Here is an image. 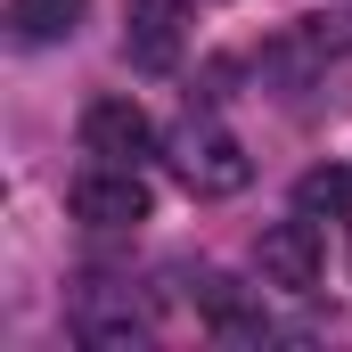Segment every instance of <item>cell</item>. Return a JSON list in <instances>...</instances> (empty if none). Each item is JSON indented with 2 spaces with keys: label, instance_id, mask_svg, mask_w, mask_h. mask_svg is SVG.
Wrapping results in <instances>:
<instances>
[{
  "label": "cell",
  "instance_id": "cell-6",
  "mask_svg": "<svg viewBox=\"0 0 352 352\" xmlns=\"http://www.w3.org/2000/svg\"><path fill=\"white\" fill-rule=\"evenodd\" d=\"M180 287H188V303L205 311L213 336H230V344H263V336H270V311L238 287V278H221V270H188Z\"/></svg>",
  "mask_w": 352,
  "mask_h": 352
},
{
  "label": "cell",
  "instance_id": "cell-2",
  "mask_svg": "<svg viewBox=\"0 0 352 352\" xmlns=\"http://www.w3.org/2000/svg\"><path fill=\"white\" fill-rule=\"evenodd\" d=\"M66 205H74V221H82V230H140L156 197H148L140 164H98V156H90V173H74Z\"/></svg>",
  "mask_w": 352,
  "mask_h": 352
},
{
  "label": "cell",
  "instance_id": "cell-9",
  "mask_svg": "<svg viewBox=\"0 0 352 352\" xmlns=\"http://www.w3.org/2000/svg\"><path fill=\"white\" fill-rule=\"evenodd\" d=\"M295 213H311V221H352V173L344 164H320V173H303L295 180Z\"/></svg>",
  "mask_w": 352,
  "mask_h": 352
},
{
  "label": "cell",
  "instance_id": "cell-1",
  "mask_svg": "<svg viewBox=\"0 0 352 352\" xmlns=\"http://www.w3.org/2000/svg\"><path fill=\"white\" fill-rule=\"evenodd\" d=\"M173 173L188 197H238L246 180H254V156L221 131V123H205V115H188L173 131Z\"/></svg>",
  "mask_w": 352,
  "mask_h": 352
},
{
  "label": "cell",
  "instance_id": "cell-4",
  "mask_svg": "<svg viewBox=\"0 0 352 352\" xmlns=\"http://www.w3.org/2000/svg\"><path fill=\"white\" fill-rule=\"evenodd\" d=\"M82 148L98 164H148L156 156V123L140 98H90L82 107Z\"/></svg>",
  "mask_w": 352,
  "mask_h": 352
},
{
  "label": "cell",
  "instance_id": "cell-5",
  "mask_svg": "<svg viewBox=\"0 0 352 352\" xmlns=\"http://www.w3.org/2000/svg\"><path fill=\"white\" fill-rule=\"evenodd\" d=\"M180 41H188V8L180 0H123V58L140 74H173Z\"/></svg>",
  "mask_w": 352,
  "mask_h": 352
},
{
  "label": "cell",
  "instance_id": "cell-7",
  "mask_svg": "<svg viewBox=\"0 0 352 352\" xmlns=\"http://www.w3.org/2000/svg\"><path fill=\"white\" fill-rule=\"evenodd\" d=\"M263 287H287V295H311L320 287V230H311V213L263 230Z\"/></svg>",
  "mask_w": 352,
  "mask_h": 352
},
{
  "label": "cell",
  "instance_id": "cell-3",
  "mask_svg": "<svg viewBox=\"0 0 352 352\" xmlns=\"http://www.w3.org/2000/svg\"><path fill=\"white\" fill-rule=\"evenodd\" d=\"M66 336L90 344V352H140L148 344V311H140L131 287H98V278H90L82 295L66 303Z\"/></svg>",
  "mask_w": 352,
  "mask_h": 352
},
{
  "label": "cell",
  "instance_id": "cell-8",
  "mask_svg": "<svg viewBox=\"0 0 352 352\" xmlns=\"http://www.w3.org/2000/svg\"><path fill=\"white\" fill-rule=\"evenodd\" d=\"M90 0H8V33L25 41V50H50V41H66L74 25H82Z\"/></svg>",
  "mask_w": 352,
  "mask_h": 352
}]
</instances>
